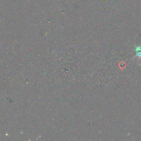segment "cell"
Instances as JSON below:
<instances>
[{
	"label": "cell",
	"instance_id": "6da1fadb",
	"mask_svg": "<svg viewBox=\"0 0 141 141\" xmlns=\"http://www.w3.org/2000/svg\"><path fill=\"white\" fill-rule=\"evenodd\" d=\"M135 51L136 52V55L132 58V60H135L137 58L138 61H140L141 60V46H135Z\"/></svg>",
	"mask_w": 141,
	"mask_h": 141
}]
</instances>
